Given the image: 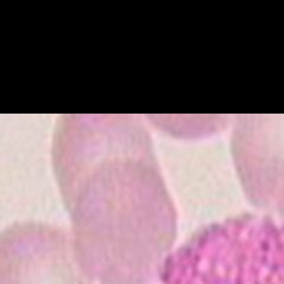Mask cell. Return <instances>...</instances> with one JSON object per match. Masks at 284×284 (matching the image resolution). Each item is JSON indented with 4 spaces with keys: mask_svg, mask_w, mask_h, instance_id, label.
<instances>
[{
    "mask_svg": "<svg viewBox=\"0 0 284 284\" xmlns=\"http://www.w3.org/2000/svg\"><path fill=\"white\" fill-rule=\"evenodd\" d=\"M153 284H284V219L243 214L205 226L166 256Z\"/></svg>",
    "mask_w": 284,
    "mask_h": 284,
    "instance_id": "obj_1",
    "label": "cell"
},
{
    "mask_svg": "<svg viewBox=\"0 0 284 284\" xmlns=\"http://www.w3.org/2000/svg\"><path fill=\"white\" fill-rule=\"evenodd\" d=\"M232 154L245 192L254 202H274L284 186V116H240Z\"/></svg>",
    "mask_w": 284,
    "mask_h": 284,
    "instance_id": "obj_2",
    "label": "cell"
},
{
    "mask_svg": "<svg viewBox=\"0 0 284 284\" xmlns=\"http://www.w3.org/2000/svg\"><path fill=\"white\" fill-rule=\"evenodd\" d=\"M38 243L13 239L0 247V284H89L54 251L40 254Z\"/></svg>",
    "mask_w": 284,
    "mask_h": 284,
    "instance_id": "obj_3",
    "label": "cell"
},
{
    "mask_svg": "<svg viewBox=\"0 0 284 284\" xmlns=\"http://www.w3.org/2000/svg\"><path fill=\"white\" fill-rule=\"evenodd\" d=\"M275 204H276L277 208H278V213L281 214L279 218L284 219V186L283 188L279 191V193L277 194L276 199H275Z\"/></svg>",
    "mask_w": 284,
    "mask_h": 284,
    "instance_id": "obj_4",
    "label": "cell"
}]
</instances>
